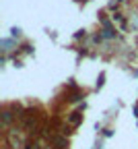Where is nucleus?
Segmentation results:
<instances>
[{"label": "nucleus", "instance_id": "f257e3e1", "mask_svg": "<svg viewBox=\"0 0 138 149\" xmlns=\"http://www.w3.org/2000/svg\"><path fill=\"white\" fill-rule=\"evenodd\" d=\"M78 118H81V116H78V112H74V116L70 118V122H78Z\"/></svg>", "mask_w": 138, "mask_h": 149}]
</instances>
